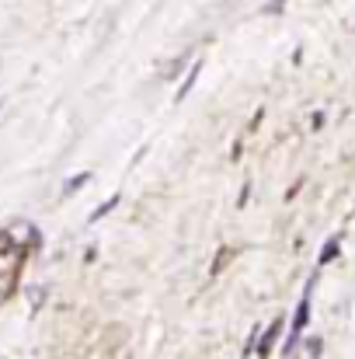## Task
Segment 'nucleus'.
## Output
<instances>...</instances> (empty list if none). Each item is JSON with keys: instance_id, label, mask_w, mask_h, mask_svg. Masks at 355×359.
<instances>
[{"instance_id": "f257e3e1", "label": "nucleus", "mask_w": 355, "mask_h": 359, "mask_svg": "<svg viewBox=\"0 0 355 359\" xmlns=\"http://www.w3.org/2000/svg\"><path fill=\"white\" fill-rule=\"evenodd\" d=\"M314 283H317V276L307 283V293H303V300H300V307H296L293 332H289V339H286V353H293V349H296V342H300V335H303V328H307V321H310V293H314Z\"/></svg>"}, {"instance_id": "f03ea898", "label": "nucleus", "mask_w": 355, "mask_h": 359, "mask_svg": "<svg viewBox=\"0 0 355 359\" xmlns=\"http://www.w3.org/2000/svg\"><path fill=\"white\" fill-rule=\"evenodd\" d=\"M282 328H286V325H282V318H275V321L268 325V332L258 339V359H268L272 346H275V342H279V335H282Z\"/></svg>"}, {"instance_id": "7ed1b4c3", "label": "nucleus", "mask_w": 355, "mask_h": 359, "mask_svg": "<svg viewBox=\"0 0 355 359\" xmlns=\"http://www.w3.org/2000/svg\"><path fill=\"white\" fill-rule=\"evenodd\" d=\"M338 248H342V241L338 238L328 241V244H324V251H321V262H317V265H328L331 258H338Z\"/></svg>"}, {"instance_id": "20e7f679", "label": "nucleus", "mask_w": 355, "mask_h": 359, "mask_svg": "<svg viewBox=\"0 0 355 359\" xmlns=\"http://www.w3.org/2000/svg\"><path fill=\"white\" fill-rule=\"evenodd\" d=\"M116 206H118V196H112V199H105V203H102V206H98V210L91 213V224H98L102 217H109V213H112Z\"/></svg>"}, {"instance_id": "39448f33", "label": "nucleus", "mask_w": 355, "mask_h": 359, "mask_svg": "<svg viewBox=\"0 0 355 359\" xmlns=\"http://www.w3.org/2000/svg\"><path fill=\"white\" fill-rule=\"evenodd\" d=\"M195 81H199V63H195V67L188 70V77L181 81V88H178V102H181V98H185V95L192 91V84H195Z\"/></svg>"}, {"instance_id": "423d86ee", "label": "nucleus", "mask_w": 355, "mask_h": 359, "mask_svg": "<svg viewBox=\"0 0 355 359\" xmlns=\"http://www.w3.org/2000/svg\"><path fill=\"white\" fill-rule=\"evenodd\" d=\"M282 7H286V0H268V4H265L268 14H275V11H282Z\"/></svg>"}, {"instance_id": "0eeeda50", "label": "nucleus", "mask_w": 355, "mask_h": 359, "mask_svg": "<svg viewBox=\"0 0 355 359\" xmlns=\"http://www.w3.org/2000/svg\"><path fill=\"white\" fill-rule=\"evenodd\" d=\"M84 182H88V175H77V178H74V182H70V185H67V192H74V189H81V185H84Z\"/></svg>"}]
</instances>
